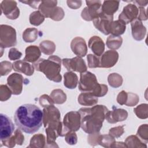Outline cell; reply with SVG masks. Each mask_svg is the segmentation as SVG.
Instances as JSON below:
<instances>
[{
	"mask_svg": "<svg viewBox=\"0 0 148 148\" xmlns=\"http://www.w3.org/2000/svg\"><path fill=\"white\" fill-rule=\"evenodd\" d=\"M14 120L21 131L32 134L38 131L43 123V110L35 105L24 104L16 110Z\"/></svg>",
	"mask_w": 148,
	"mask_h": 148,
	"instance_id": "obj_1",
	"label": "cell"
},
{
	"mask_svg": "<svg viewBox=\"0 0 148 148\" xmlns=\"http://www.w3.org/2000/svg\"><path fill=\"white\" fill-rule=\"evenodd\" d=\"M108 110L105 106L101 105L80 108L78 112L80 114V127L83 130L88 134L99 132Z\"/></svg>",
	"mask_w": 148,
	"mask_h": 148,
	"instance_id": "obj_2",
	"label": "cell"
},
{
	"mask_svg": "<svg viewBox=\"0 0 148 148\" xmlns=\"http://www.w3.org/2000/svg\"><path fill=\"white\" fill-rule=\"evenodd\" d=\"M61 60L57 56H50L47 60L40 58L34 63V66L38 71L43 72L50 80L60 82L62 76L60 75Z\"/></svg>",
	"mask_w": 148,
	"mask_h": 148,
	"instance_id": "obj_3",
	"label": "cell"
},
{
	"mask_svg": "<svg viewBox=\"0 0 148 148\" xmlns=\"http://www.w3.org/2000/svg\"><path fill=\"white\" fill-rule=\"evenodd\" d=\"M79 90L83 92H89L97 97H101L106 94L108 88L106 85L98 83L94 73L86 71L80 73Z\"/></svg>",
	"mask_w": 148,
	"mask_h": 148,
	"instance_id": "obj_4",
	"label": "cell"
},
{
	"mask_svg": "<svg viewBox=\"0 0 148 148\" xmlns=\"http://www.w3.org/2000/svg\"><path fill=\"white\" fill-rule=\"evenodd\" d=\"M57 1H42L39 5V11L44 17L51 18L56 21L62 19L64 12L62 9L57 6Z\"/></svg>",
	"mask_w": 148,
	"mask_h": 148,
	"instance_id": "obj_5",
	"label": "cell"
},
{
	"mask_svg": "<svg viewBox=\"0 0 148 148\" xmlns=\"http://www.w3.org/2000/svg\"><path fill=\"white\" fill-rule=\"evenodd\" d=\"M17 44L16 32L14 28L8 25L0 26V46L4 49L14 46Z\"/></svg>",
	"mask_w": 148,
	"mask_h": 148,
	"instance_id": "obj_6",
	"label": "cell"
},
{
	"mask_svg": "<svg viewBox=\"0 0 148 148\" xmlns=\"http://www.w3.org/2000/svg\"><path fill=\"white\" fill-rule=\"evenodd\" d=\"M87 7L82 10V17L86 21H91L101 12V2L100 1H86Z\"/></svg>",
	"mask_w": 148,
	"mask_h": 148,
	"instance_id": "obj_7",
	"label": "cell"
},
{
	"mask_svg": "<svg viewBox=\"0 0 148 148\" xmlns=\"http://www.w3.org/2000/svg\"><path fill=\"white\" fill-rule=\"evenodd\" d=\"M113 16H108L101 12L93 19V24L97 29L105 35L109 34V26L113 21Z\"/></svg>",
	"mask_w": 148,
	"mask_h": 148,
	"instance_id": "obj_8",
	"label": "cell"
},
{
	"mask_svg": "<svg viewBox=\"0 0 148 148\" xmlns=\"http://www.w3.org/2000/svg\"><path fill=\"white\" fill-rule=\"evenodd\" d=\"M1 131L0 139L1 141L8 139L10 138L15 129L14 125L11 119L6 114L1 113Z\"/></svg>",
	"mask_w": 148,
	"mask_h": 148,
	"instance_id": "obj_9",
	"label": "cell"
},
{
	"mask_svg": "<svg viewBox=\"0 0 148 148\" xmlns=\"http://www.w3.org/2000/svg\"><path fill=\"white\" fill-rule=\"evenodd\" d=\"M62 61L63 65L69 72L76 71L83 73L87 71L86 63L81 57H75L72 58H64Z\"/></svg>",
	"mask_w": 148,
	"mask_h": 148,
	"instance_id": "obj_10",
	"label": "cell"
},
{
	"mask_svg": "<svg viewBox=\"0 0 148 148\" xmlns=\"http://www.w3.org/2000/svg\"><path fill=\"white\" fill-rule=\"evenodd\" d=\"M63 124L69 131H78L80 127V114L79 112L71 111L67 113L64 117Z\"/></svg>",
	"mask_w": 148,
	"mask_h": 148,
	"instance_id": "obj_11",
	"label": "cell"
},
{
	"mask_svg": "<svg viewBox=\"0 0 148 148\" xmlns=\"http://www.w3.org/2000/svg\"><path fill=\"white\" fill-rule=\"evenodd\" d=\"M1 12L7 18L11 20L16 19L20 14V10L14 1H2L1 3Z\"/></svg>",
	"mask_w": 148,
	"mask_h": 148,
	"instance_id": "obj_12",
	"label": "cell"
},
{
	"mask_svg": "<svg viewBox=\"0 0 148 148\" xmlns=\"http://www.w3.org/2000/svg\"><path fill=\"white\" fill-rule=\"evenodd\" d=\"M23 77L21 74L13 73L8 76L7 84L12 92V94H20L23 90Z\"/></svg>",
	"mask_w": 148,
	"mask_h": 148,
	"instance_id": "obj_13",
	"label": "cell"
},
{
	"mask_svg": "<svg viewBox=\"0 0 148 148\" xmlns=\"http://www.w3.org/2000/svg\"><path fill=\"white\" fill-rule=\"evenodd\" d=\"M138 12V8L135 5L129 3L124 7L122 12L119 16V20L125 24H128L136 18Z\"/></svg>",
	"mask_w": 148,
	"mask_h": 148,
	"instance_id": "obj_14",
	"label": "cell"
},
{
	"mask_svg": "<svg viewBox=\"0 0 148 148\" xmlns=\"http://www.w3.org/2000/svg\"><path fill=\"white\" fill-rule=\"evenodd\" d=\"M99 58V67L100 68H111L117 62L119 54L114 50L106 51Z\"/></svg>",
	"mask_w": 148,
	"mask_h": 148,
	"instance_id": "obj_15",
	"label": "cell"
},
{
	"mask_svg": "<svg viewBox=\"0 0 148 148\" xmlns=\"http://www.w3.org/2000/svg\"><path fill=\"white\" fill-rule=\"evenodd\" d=\"M43 125L46 127L48 124L51 122L58 121L60 120L61 114L59 110L54 105H50L43 109Z\"/></svg>",
	"mask_w": 148,
	"mask_h": 148,
	"instance_id": "obj_16",
	"label": "cell"
},
{
	"mask_svg": "<svg viewBox=\"0 0 148 148\" xmlns=\"http://www.w3.org/2000/svg\"><path fill=\"white\" fill-rule=\"evenodd\" d=\"M71 47L74 54L79 57H84L87 52L86 41L81 37H76L71 43Z\"/></svg>",
	"mask_w": 148,
	"mask_h": 148,
	"instance_id": "obj_17",
	"label": "cell"
},
{
	"mask_svg": "<svg viewBox=\"0 0 148 148\" xmlns=\"http://www.w3.org/2000/svg\"><path fill=\"white\" fill-rule=\"evenodd\" d=\"M131 25L134 39L136 40H142L146 35V29L142 21L138 18H135L131 22Z\"/></svg>",
	"mask_w": 148,
	"mask_h": 148,
	"instance_id": "obj_18",
	"label": "cell"
},
{
	"mask_svg": "<svg viewBox=\"0 0 148 148\" xmlns=\"http://www.w3.org/2000/svg\"><path fill=\"white\" fill-rule=\"evenodd\" d=\"M128 116L127 112L123 109H116L106 113L105 119L110 123H116L125 120Z\"/></svg>",
	"mask_w": 148,
	"mask_h": 148,
	"instance_id": "obj_19",
	"label": "cell"
},
{
	"mask_svg": "<svg viewBox=\"0 0 148 148\" xmlns=\"http://www.w3.org/2000/svg\"><path fill=\"white\" fill-rule=\"evenodd\" d=\"M88 46L94 54L97 57L101 56L105 50V44L101 38L97 36H92L88 41Z\"/></svg>",
	"mask_w": 148,
	"mask_h": 148,
	"instance_id": "obj_20",
	"label": "cell"
},
{
	"mask_svg": "<svg viewBox=\"0 0 148 148\" xmlns=\"http://www.w3.org/2000/svg\"><path fill=\"white\" fill-rule=\"evenodd\" d=\"M14 71L23 73L27 76H31L34 72V66L25 61L18 60L13 63Z\"/></svg>",
	"mask_w": 148,
	"mask_h": 148,
	"instance_id": "obj_21",
	"label": "cell"
},
{
	"mask_svg": "<svg viewBox=\"0 0 148 148\" xmlns=\"http://www.w3.org/2000/svg\"><path fill=\"white\" fill-rule=\"evenodd\" d=\"M41 55V51L36 46H29L25 49V56L24 61L30 62L37 61Z\"/></svg>",
	"mask_w": 148,
	"mask_h": 148,
	"instance_id": "obj_22",
	"label": "cell"
},
{
	"mask_svg": "<svg viewBox=\"0 0 148 148\" xmlns=\"http://www.w3.org/2000/svg\"><path fill=\"white\" fill-rule=\"evenodd\" d=\"M1 142L3 143V145L9 147L14 146L16 143L21 145L24 142V135L22 134L20 130L17 129L14 132V135H12L8 139Z\"/></svg>",
	"mask_w": 148,
	"mask_h": 148,
	"instance_id": "obj_23",
	"label": "cell"
},
{
	"mask_svg": "<svg viewBox=\"0 0 148 148\" xmlns=\"http://www.w3.org/2000/svg\"><path fill=\"white\" fill-rule=\"evenodd\" d=\"M120 2L117 1H105L102 6V12L108 16H113L119 9Z\"/></svg>",
	"mask_w": 148,
	"mask_h": 148,
	"instance_id": "obj_24",
	"label": "cell"
},
{
	"mask_svg": "<svg viewBox=\"0 0 148 148\" xmlns=\"http://www.w3.org/2000/svg\"><path fill=\"white\" fill-rule=\"evenodd\" d=\"M78 102L83 106H92L98 102V97L89 92H82L78 97Z\"/></svg>",
	"mask_w": 148,
	"mask_h": 148,
	"instance_id": "obj_25",
	"label": "cell"
},
{
	"mask_svg": "<svg viewBox=\"0 0 148 148\" xmlns=\"http://www.w3.org/2000/svg\"><path fill=\"white\" fill-rule=\"evenodd\" d=\"M126 29L125 24L121 20L112 21L109 26V34L112 35L120 36L124 34Z\"/></svg>",
	"mask_w": 148,
	"mask_h": 148,
	"instance_id": "obj_26",
	"label": "cell"
},
{
	"mask_svg": "<svg viewBox=\"0 0 148 148\" xmlns=\"http://www.w3.org/2000/svg\"><path fill=\"white\" fill-rule=\"evenodd\" d=\"M64 86L69 89H73L76 87L78 83V77L76 73L72 72H68L64 73Z\"/></svg>",
	"mask_w": 148,
	"mask_h": 148,
	"instance_id": "obj_27",
	"label": "cell"
},
{
	"mask_svg": "<svg viewBox=\"0 0 148 148\" xmlns=\"http://www.w3.org/2000/svg\"><path fill=\"white\" fill-rule=\"evenodd\" d=\"M97 134V142L99 143L102 146L104 147H112V145L115 143V140L113 137L109 135H99Z\"/></svg>",
	"mask_w": 148,
	"mask_h": 148,
	"instance_id": "obj_28",
	"label": "cell"
},
{
	"mask_svg": "<svg viewBox=\"0 0 148 148\" xmlns=\"http://www.w3.org/2000/svg\"><path fill=\"white\" fill-rule=\"evenodd\" d=\"M123 43V39L120 36H109L106 40V46L110 49H119Z\"/></svg>",
	"mask_w": 148,
	"mask_h": 148,
	"instance_id": "obj_29",
	"label": "cell"
},
{
	"mask_svg": "<svg viewBox=\"0 0 148 148\" xmlns=\"http://www.w3.org/2000/svg\"><path fill=\"white\" fill-rule=\"evenodd\" d=\"M53 102L57 104L64 103L66 99V95L62 90L56 89L53 90L50 96Z\"/></svg>",
	"mask_w": 148,
	"mask_h": 148,
	"instance_id": "obj_30",
	"label": "cell"
},
{
	"mask_svg": "<svg viewBox=\"0 0 148 148\" xmlns=\"http://www.w3.org/2000/svg\"><path fill=\"white\" fill-rule=\"evenodd\" d=\"M38 30L34 28H27L23 34V39L25 42H33L38 38Z\"/></svg>",
	"mask_w": 148,
	"mask_h": 148,
	"instance_id": "obj_31",
	"label": "cell"
},
{
	"mask_svg": "<svg viewBox=\"0 0 148 148\" xmlns=\"http://www.w3.org/2000/svg\"><path fill=\"white\" fill-rule=\"evenodd\" d=\"M39 47L40 48L41 51L45 54L50 55L53 54L56 49V45L52 41L50 40H44L42 42Z\"/></svg>",
	"mask_w": 148,
	"mask_h": 148,
	"instance_id": "obj_32",
	"label": "cell"
},
{
	"mask_svg": "<svg viewBox=\"0 0 148 148\" xmlns=\"http://www.w3.org/2000/svg\"><path fill=\"white\" fill-rule=\"evenodd\" d=\"M45 137L43 134H38L34 135L30 140V145L29 147H43L45 146Z\"/></svg>",
	"mask_w": 148,
	"mask_h": 148,
	"instance_id": "obj_33",
	"label": "cell"
},
{
	"mask_svg": "<svg viewBox=\"0 0 148 148\" xmlns=\"http://www.w3.org/2000/svg\"><path fill=\"white\" fill-rule=\"evenodd\" d=\"M108 80L109 85L113 87L117 88L121 86L123 83L122 77L118 73H113L108 76Z\"/></svg>",
	"mask_w": 148,
	"mask_h": 148,
	"instance_id": "obj_34",
	"label": "cell"
},
{
	"mask_svg": "<svg viewBox=\"0 0 148 148\" xmlns=\"http://www.w3.org/2000/svg\"><path fill=\"white\" fill-rule=\"evenodd\" d=\"M45 20L44 16L38 10L31 13L29 16V22L34 25H39Z\"/></svg>",
	"mask_w": 148,
	"mask_h": 148,
	"instance_id": "obj_35",
	"label": "cell"
},
{
	"mask_svg": "<svg viewBox=\"0 0 148 148\" xmlns=\"http://www.w3.org/2000/svg\"><path fill=\"white\" fill-rule=\"evenodd\" d=\"M138 117L146 119L147 117V104H141L134 109Z\"/></svg>",
	"mask_w": 148,
	"mask_h": 148,
	"instance_id": "obj_36",
	"label": "cell"
},
{
	"mask_svg": "<svg viewBox=\"0 0 148 148\" xmlns=\"http://www.w3.org/2000/svg\"><path fill=\"white\" fill-rule=\"evenodd\" d=\"M12 94L11 90L6 85L1 84L0 86V100L5 101L9 99Z\"/></svg>",
	"mask_w": 148,
	"mask_h": 148,
	"instance_id": "obj_37",
	"label": "cell"
},
{
	"mask_svg": "<svg viewBox=\"0 0 148 148\" xmlns=\"http://www.w3.org/2000/svg\"><path fill=\"white\" fill-rule=\"evenodd\" d=\"M13 65L9 61H2L0 65L1 76H5L11 72Z\"/></svg>",
	"mask_w": 148,
	"mask_h": 148,
	"instance_id": "obj_38",
	"label": "cell"
},
{
	"mask_svg": "<svg viewBox=\"0 0 148 148\" xmlns=\"http://www.w3.org/2000/svg\"><path fill=\"white\" fill-rule=\"evenodd\" d=\"M87 61H88V66L89 68H97L99 67V58L97 57L95 55H92L91 54H89L87 57Z\"/></svg>",
	"mask_w": 148,
	"mask_h": 148,
	"instance_id": "obj_39",
	"label": "cell"
},
{
	"mask_svg": "<svg viewBox=\"0 0 148 148\" xmlns=\"http://www.w3.org/2000/svg\"><path fill=\"white\" fill-rule=\"evenodd\" d=\"M65 140L68 144L71 145H75L77 141V137L75 131H69L65 135Z\"/></svg>",
	"mask_w": 148,
	"mask_h": 148,
	"instance_id": "obj_40",
	"label": "cell"
},
{
	"mask_svg": "<svg viewBox=\"0 0 148 148\" xmlns=\"http://www.w3.org/2000/svg\"><path fill=\"white\" fill-rule=\"evenodd\" d=\"M139 101V97L136 94L131 92H127V100L125 105L130 106L135 105Z\"/></svg>",
	"mask_w": 148,
	"mask_h": 148,
	"instance_id": "obj_41",
	"label": "cell"
},
{
	"mask_svg": "<svg viewBox=\"0 0 148 148\" xmlns=\"http://www.w3.org/2000/svg\"><path fill=\"white\" fill-rule=\"evenodd\" d=\"M39 103L42 107L45 108L50 105H54V102L50 97L47 95L43 94L39 98Z\"/></svg>",
	"mask_w": 148,
	"mask_h": 148,
	"instance_id": "obj_42",
	"label": "cell"
},
{
	"mask_svg": "<svg viewBox=\"0 0 148 148\" xmlns=\"http://www.w3.org/2000/svg\"><path fill=\"white\" fill-rule=\"evenodd\" d=\"M124 133V126H118L116 127H113L110 129L109 134L112 136V137L119 138V136H121L122 134Z\"/></svg>",
	"mask_w": 148,
	"mask_h": 148,
	"instance_id": "obj_43",
	"label": "cell"
},
{
	"mask_svg": "<svg viewBox=\"0 0 148 148\" xmlns=\"http://www.w3.org/2000/svg\"><path fill=\"white\" fill-rule=\"evenodd\" d=\"M22 53L19 51L16 48H12L10 49L8 54V57L10 60H18L21 57Z\"/></svg>",
	"mask_w": 148,
	"mask_h": 148,
	"instance_id": "obj_44",
	"label": "cell"
},
{
	"mask_svg": "<svg viewBox=\"0 0 148 148\" xmlns=\"http://www.w3.org/2000/svg\"><path fill=\"white\" fill-rule=\"evenodd\" d=\"M127 92L124 91H121L117 95V102L120 105L125 104L127 100Z\"/></svg>",
	"mask_w": 148,
	"mask_h": 148,
	"instance_id": "obj_45",
	"label": "cell"
},
{
	"mask_svg": "<svg viewBox=\"0 0 148 148\" xmlns=\"http://www.w3.org/2000/svg\"><path fill=\"white\" fill-rule=\"evenodd\" d=\"M66 3L68 4V6L69 8L76 9L81 6L82 1H67Z\"/></svg>",
	"mask_w": 148,
	"mask_h": 148,
	"instance_id": "obj_46",
	"label": "cell"
},
{
	"mask_svg": "<svg viewBox=\"0 0 148 148\" xmlns=\"http://www.w3.org/2000/svg\"><path fill=\"white\" fill-rule=\"evenodd\" d=\"M22 3H26L28 5H29L30 6L34 8H37V5H38L39 3H40L41 1H20Z\"/></svg>",
	"mask_w": 148,
	"mask_h": 148,
	"instance_id": "obj_47",
	"label": "cell"
},
{
	"mask_svg": "<svg viewBox=\"0 0 148 148\" xmlns=\"http://www.w3.org/2000/svg\"><path fill=\"white\" fill-rule=\"evenodd\" d=\"M135 3H137V5H138L140 7H143L147 5L148 1H132Z\"/></svg>",
	"mask_w": 148,
	"mask_h": 148,
	"instance_id": "obj_48",
	"label": "cell"
}]
</instances>
